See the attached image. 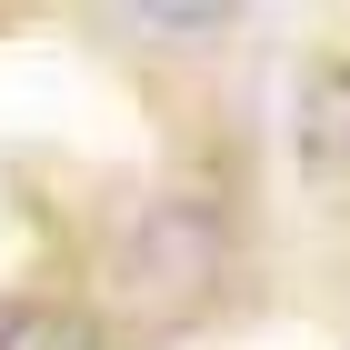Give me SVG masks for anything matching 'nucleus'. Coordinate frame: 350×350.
I'll return each mask as SVG.
<instances>
[{
    "instance_id": "1",
    "label": "nucleus",
    "mask_w": 350,
    "mask_h": 350,
    "mask_svg": "<svg viewBox=\"0 0 350 350\" xmlns=\"http://www.w3.org/2000/svg\"><path fill=\"white\" fill-rule=\"evenodd\" d=\"M211 270H220V230L211 211H180V200H161V211L131 230V291L150 300V310H180V300L211 291Z\"/></svg>"
},
{
    "instance_id": "2",
    "label": "nucleus",
    "mask_w": 350,
    "mask_h": 350,
    "mask_svg": "<svg viewBox=\"0 0 350 350\" xmlns=\"http://www.w3.org/2000/svg\"><path fill=\"white\" fill-rule=\"evenodd\" d=\"M0 350H100V330L60 300H21V310H0Z\"/></svg>"
}]
</instances>
